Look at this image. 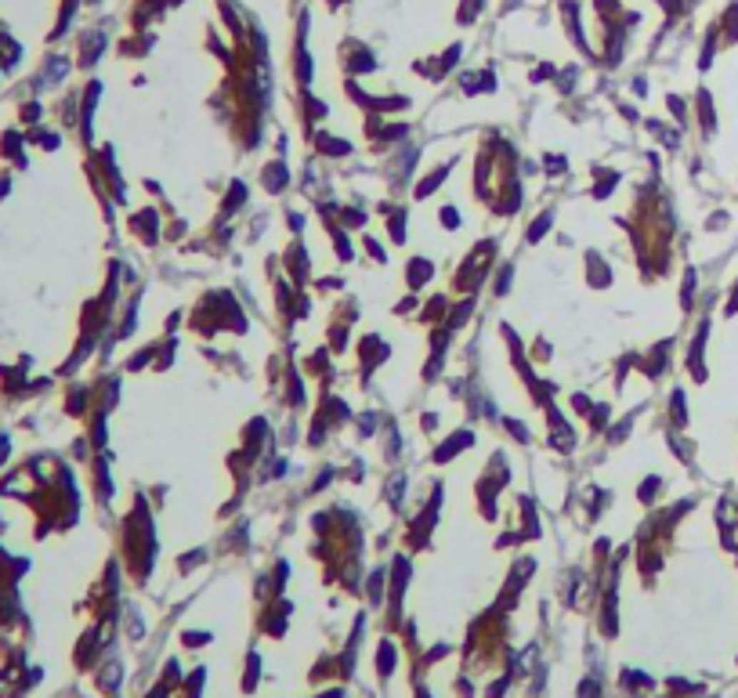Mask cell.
I'll return each instance as SVG.
<instances>
[{"mask_svg": "<svg viewBox=\"0 0 738 698\" xmlns=\"http://www.w3.org/2000/svg\"><path fill=\"white\" fill-rule=\"evenodd\" d=\"M8 192H11V178H8V174H0V199H4Z\"/></svg>", "mask_w": 738, "mask_h": 698, "instance_id": "2", "label": "cell"}, {"mask_svg": "<svg viewBox=\"0 0 738 698\" xmlns=\"http://www.w3.org/2000/svg\"><path fill=\"white\" fill-rule=\"evenodd\" d=\"M36 116H40V105H36V101H29V105L22 109V120H26V124H33Z\"/></svg>", "mask_w": 738, "mask_h": 698, "instance_id": "1", "label": "cell"}]
</instances>
